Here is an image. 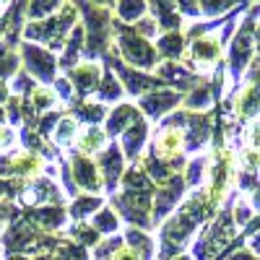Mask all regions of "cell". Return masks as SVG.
Listing matches in <instances>:
<instances>
[{"mask_svg": "<svg viewBox=\"0 0 260 260\" xmlns=\"http://www.w3.org/2000/svg\"><path fill=\"white\" fill-rule=\"evenodd\" d=\"M73 175H76V182L86 190H99V177H96V167L89 161V159H73Z\"/></svg>", "mask_w": 260, "mask_h": 260, "instance_id": "cell-7", "label": "cell"}, {"mask_svg": "<svg viewBox=\"0 0 260 260\" xmlns=\"http://www.w3.org/2000/svg\"><path fill=\"white\" fill-rule=\"evenodd\" d=\"M250 148L252 151H260V122H255L250 127Z\"/></svg>", "mask_w": 260, "mask_h": 260, "instance_id": "cell-23", "label": "cell"}, {"mask_svg": "<svg viewBox=\"0 0 260 260\" xmlns=\"http://www.w3.org/2000/svg\"><path fill=\"white\" fill-rule=\"evenodd\" d=\"M154 146H156V154L161 159H177L182 154V133H180L177 127L167 125L164 130H159Z\"/></svg>", "mask_w": 260, "mask_h": 260, "instance_id": "cell-5", "label": "cell"}, {"mask_svg": "<svg viewBox=\"0 0 260 260\" xmlns=\"http://www.w3.org/2000/svg\"><path fill=\"white\" fill-rule=\"evenodd\" d=\"M112 260H138V252L136 250H130V247H117L115 252H112Z\"/></svg>", "mask_w": 260, "mask_h": 260, "instance_id": "cell-21", "label": "cell"}, {"mask_svg": "<svg viewBox=\"0 0 260 260\" xmlns=\"http://www.w3.org/2000/svg\"><path fill=\"white\" fill-rule=\"evenodd\" d=\"M6 99V89H3V86H0V102H3Z\"/></svg>", "mask_w": 260, "mask_h": 260, "instance_id": "cell-25", "label": "cell"}, {"mask_svg": "<svg viewBox=\"0 0 260 260\" xmlns=\"http://www.w3.org/2000/svg\"><path fill=\"white\" fill-rule=\"evenodd\" d=\"M190 55H192L195 65L208 68V65H213L216 60H219V55H221V39L219 37H201V39H195L192 47H190Z\"/></svg>", "mask_w": 260, "mask_h": 260, "instance_id": "cell-4", "label": "cell"}, {"mask_svg": "<svg viewBox=\"0 0 260 260\" xmlns=\"http://www.w3.org/2000/svg\"><path fill=\"white\" fill-rule=\"evenodd\" d=\"M143 11H146L143 3H120V6H117V13H120L122 21H136Z\"/></svg>", "mask_w": 260, "mask_h": 260, "instance_id": "cell-19", "label": "cell"}, {"mask_svg": "<svg viewBox=\"0 0 260 260\" xmlns=\"http://www.w3.org/2000/svg\"><path fill=\"white\" fill-rule=\"evenodd\" d=\"M24 60L29 65V71L39 78V81H50L52 73H55V60L52 55H47L45 50H39L34 45H26L24 47Z\"/></svg>", "mask_w": 260, "mask_h": 260, "instance_id": "cell-3", "label": "cell"}, {"mask_svg": "<svg viewBox=\"0 0 260 260\" xmlns=\"http://www.w3.org/2000/svg\"><path fill=\"white\" fill-rule=\"evenodd\" d=\"M94 229H96V232H107V234L117 229V221H115V216H112L110 208H104V211H99V213L94 216Z\"/></svg>", "mask_w": 260, "mask_h": 260, "instance_id": "cell-16", "label": "cell"}, {"mask_svg": "<svg viewBox=\"0 0 260 260\" xmlns=\"http://www.w3.org/2000/svg\"><path fill=\"white\" fill-rule=\"evenodd\" d=\"M159 50H161V55H167V57H177V55H182V50H185L182 34H167V37L159 42Z\"/></svg>", "mask_w": 260, "mask_h": 260, "instance_id": "cell-14", "label": "cell"}, {"mask_svg": "<svg viewBox=\"0 0 260 260\" xmlns=\"http://www.w3.org/2000/svg\"><path fill=\"white\" fill-rule=\"evenodd\" d=\"M99 208V201L96 198H78L76 203H73V219H86V216H91L94 211Z\"/></svg>", "mask_w": 260, "mask_h": 260, "instance_id": "cell-15", "label": "cell"}, {"mask_svg": "<svg viewBox=\"0 0 260 260\" xmlns=\"http://www.w3.org/2000/svg\"><path fill=\"white\" fill-rule=\"evenodd\" d=\"M31 102H34L37 110H50V107L55 104V94H52L50 89H34Z\"/></svg>", "mask_w": 260, "mask_h": 260, "instance_id": "cell-18", "label": "cell"}, {"mask_svg": "<svg viewBox=\"0 0 260 260\" xmlns=\"http://www.w3.org/2000/svg\"><path fill=\"white\" fill-rule=\"evenodd\" d=\"M177 260H190V257H177Z\"/></svg>", "mask_w": 260, "mask_h": 260, "instance_id": "cell-26", "label": "cell"}, {"mask_svg": "<svg viewBox=\"0 0 260 260\" xmlns=\"http://www.w3.org/2000/svg\"><path fill=\"white\" fill-rule=\"evenodd\" d=\"M180 102V94H154V96H146L143 102H141V107L151 115V117H159L161 112H167V110H172Z\"/></svg>", "mask_w": 260, "mask_h": 260, "instance_id": "cell-8", "label": "cell"}, {"mask_svg": "<svg viewBox=\"0 0 260 260\" xmlns=\"http://www.w3.org/2000/svg\"><path fill=\"white\" fill-rule=\"evenodd\" d=\"M211 102V96H208V89H195V94L187 99V107H206Z\"/></svg>", "mask_w": 260, "mask_h": 260, "instance_id": "cell-20", "label": "cell"}, {"mask_svg": "<svg viewBox=\"0 0 260 260\" xmlns=\"http://www.w3.org/2000/svg\"><path fill=\"white\" fill-rule=\"evenodd\" d=\"M120 94H122L120 83H115V78H112V76H107L104 89H102V91H96V99H99V102H115V99H120Z\"/></svg>", "mask_w": 260, "mask_h": 260, "instance_id": "cell-17", "label": "cell"}, {"mask_svg": "<svg viewBox=\"0 0 260 260\" xmlns=\"http://www.w3.org/2000/svg\"><path fill=\"white\" fill-rule=\"evenodd\" d=\"M71 78H73V83H76L78 94H89V91H94V86H96V81H99V65H94V62L78 65V68L71 71Z\"/></svg>", "mask_w": 260, "mask_h": 260, "instance_id": "cell-6", "label": "cell"}, {"mask_svg": "<svg viewBox=\"0 0 260 260\" xmlns=\"http://www.w3.org/2000/svg\"><path fill=\"white\" fill-rule=\"evenodd\" d=\"M104 141H107L104 130H99L96 125H89V127H86L83 133L76 138V146H78L81 154H94V151H99V148L104 146Z\"/></svg>", "mask_w": 260, "mask_h": 260, "instance_id": "cell-9", "label": "cell"}, {"mask_svg": "<svg viewBox=\"0 0 260 260\" xmlns=\"http://www.w3.org/2000/svg\"><path fill=\"white\" fill-rule=\"evenodd\" d=\"M130 117H138V112H136V107H130V104H120L117 110L110 115V122H107V130L115 136V133H120V130H127V120Z\"/></svg>", "mask_w": 260, "mask_h": 260, "instance_id": "cell-13", "label": "cell"}, {"mask_svg": "<svg viewBox=\"0 0 260 260\" xmlns=\"http://www.w3.org/2000/svg\"><path fill=\"white\" fill-rule=\"evenodd\" d=\"M250 247H252V250H255V252L260 255V232H257V234L252 237V242H250Z\"/></svg>", "mask_w": 260, "mask_h": 260, "instance_id": "cell-24", "label": "cell"}, {"mask_svg": "<svg viewBox=\"0 0 260 260\" xmlns=\"http://www.w3.org/2000/svg\"><path fill=\"white\" fill-rule=\"evenodd\" d=\"M143 138H146V125L138 120V122H133V127L130 130H125L122 133V146H125V151H127V156H138V146L143 143Z\"/></svg>", "mask_w": 260, "mask_h": 260, "instance_id": "cell-12", "label": "cell"}, {"mask_svg": "<svg viewBox=\"0 0 260 260\" xmlns=\"http://www.w3.org/2000/svg\"><path fill=\"white\" fill-rule=\"evenodd\" d=\"M252 216V211H250V206L245 203V201H240L237 203V224H245L247 219Z\"/></svg>", "mask_w": 260, "mask_h": 260, "instance_id": "cell-22", "label": "cell"}, {"mask_svg": "<svg viewBox=\"0 0 260 260\" xmlns=\"http://www.w3.org/2000/svg\"><path fill=\"white\" fill-rule=\"evenodd\" d=\"M185 192V182L182 180H175L169 187H161V195H159V203H156V219H161V216L169 211V206L175 203L180 195Z\"/></svg>", "mask_w": 260, "mask_h": 260, "instance_id": "cell-11", "label": "cell"}, {"mask_svg": "<svg viewBox=\"0 0 260 260\" xmlns=\"http://www.w3.org/2000/svg\"><path fill=\"white\" fill-rule=\"evenodd\" d=\"M252 21H247V24L242 26V31L237 34L234 45H232V52H229V65H232V73L240 76L242 68L247 65L250 55H252Z\"/></svg>", "mask_w": 260, "mask_h": 260, "instance_id": "cell-2", "label": "cell"}, {"mask_svg": "<svg viewBox=\"0 0 260 260\" xmlns=\"http://www.w3.org/2000/svg\"><path fill=\"white\" fill-rule=\"evenodd\" d=\"M117 45H120L122 55L133 65H138V68H151V65H154V50H151V45L143 37L122 29V37H120Z\"/></svg>", "mask_w": 260, "mask_h": 260, "instance_id": "cell-1", "label": "cell"}, {"mask_svg": "<svg viewBox=\"0 0 260 260\" xmlns=\"http://www.w3.org/2000/svg\"><path fill=\"white\" fill-rule=\"evenodd\" d=\"M102 172H104V177H107V182L110 185H115L117 182V177H120V172H122V154H120V148H110V151H104L102 154Z\"/></svg>", "mask_w": 260, "mask_h": 260, "instance_id": "cell-10", "label": "cell"}]
</instances>
